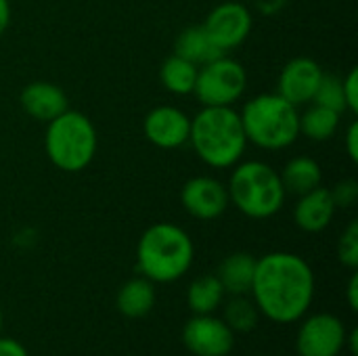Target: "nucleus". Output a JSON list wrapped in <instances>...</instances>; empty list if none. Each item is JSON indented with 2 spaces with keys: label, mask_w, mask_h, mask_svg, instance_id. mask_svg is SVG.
Listing matches in <instances>:
<instances>
[{
  "label": "nucleus",
  "mask_w": 358,
  "mask_h": 356,
  "mask_svg": "<svg viewBox=\"0 0 358 356\" xmlns=\"http://www.w3.org/2000/svg\"><path fill=\"white\" fill-rule=\"evenodd\" d=\"M317 281L310 264L289 252H271L256 260L250 294L260 315L279 325L296 323L313 306Z\"/></svg>",
  "instance_id": "nucleus-1"
},
{
  "label": "nucleus",
  "mask_w": 358,
  "mask_h": 356,
  "mask_svg": "<svg viewBox=\"0 0 358 356\" xmlns=\"http://www.w3.org/2000/svg\"><path fill=\"white\" fill-rule=\"evenodd\" d=\"M189 143L203 164L233 168L241 162L248 147L239 111L233 107H203L191 120Z\"/></svg>",
  "instance_id": "nucleus-2"
},
{
  "label": "nucleus",
  "mask_w": 358,
  "mask_h": 356,
  "mask_svg": "<svg viewBox=\"0 0 358 356\" xmlns=\"http://www.w3.org/2000/svg\"><path fill=\"white\" fill-rule=\"evenodd\" d=\"M195 245L185 229L172 222L149 227L136 245V264L153 283H172L185 277L193 264Z\"/></svg>",
  "instance_id": "nucleus-3"
},
{
  "label": "nucleus",
  "mask_w": 358,
  "mask_h": 356,
  "mask_svg": "<svg viewBox=\"0 0 358 356\" xmlns=\"http://www.w3.org/2000/svg\"><path fill=\"white\" fill-rule=\"evenodd\" d=\"M248 143L260 149H285L300 136L298 107L277 92H264L250 99L241 113Z\"/></svg>",
  "instance_id": "nucleus-4"
},
{
  "label": "nucleus",
  "mask_w": 358,
  "mask_h": 356,
  "mask_svg": "<svg viewBox=\"0 0 358 356\" xmlns=\"http://www.w3.org/2000/svg\"><path fill=\"white\" fill-rule=\"evenodd\" d=\"M229 201L248 218L264 220L275 216L285 204V187L279 172L266 162H241L227 185Z\"/></svg>",
  "instance_id": "nucleus-5"
},
{
  "label": "nucleus",
  "mask_w": 358,
  "mask_h": 356,
  "mask_svg": "<svg viewBox=\"0 0 358 356\" xmlns=\"http://www.w3.org/2000/svg\"><path fill=\"white\" fill-rule=\"evenodd\" d=\"M96 128L82 111L65 109L46 126V155L63 172H80L90 166L96 153Z\"/></svg>",
  "instance_id": "nucleus-6"
},
{
  "label": "nucleus",
  "mask_w": 358,
  "mask_h": 356,
  "mask_svg": "<svg viewBox=\"0 0 358 356\" xmlns=\"http://www.w3.org/2000/svg\"><path fill=\"white\" fill-rule=\"evenodd\" d=\"M248 86L243 65L227 55L197 67L193 94L203 107H233Z\"/></svg>",
  "instance_id": "nucleus-7"
},
{
  "label": "nucleus",
  "mask_w": 358,
  "mask_h": 356,
  "mask_svg": "<svg viewBox=\"0 0 358 356\" xmlns=\"http://www.w3.org/2000/svg\"><path fill=\"white\" fill-rule=\"evenodd\" d=\"M346 346V325L331 313H317L304 319L296 336L300 356H338Z\"/></svg>",
  "instance_id": "nucleus-8"
},
{
  "label": "nucleus",
  "mask_w": 358,
  "mask_h": 356,
  "mask_svg": "<svg viewBox=\"0 0 358 356\" xmlns=\"http://www.w3.org/2000/svg\"><path fill=\"white\" fill-rule=\"evenodd\" d=\"M182 344L195 356H229L235 334L214 315H193L182 327Z\"/></svg>",
  "instance_id": "nucleus-9"
},
{
  "label": "nucleus",
  "mask_w": 358,
  "mask_h": 356,
  "mask_svg": "<svg viewBox=\"0 0 358 356\" xmlns=\"http://www.w3.org/2000/svg\"><path fill=\"white\" fill-rule=\"evenodd\" d=\"M252 23L254 19L245 4L222 2L208 15V19L203 21V27L214 40V44L222 52H227L248 40L252 31Z\"/></svg>",
  "instance_id": "nucleus-10"
},
{
  "label": "nucleus",
  "mask_w": 358,
  "mask_h": 356,
  "mask_svg": "<svg viewBox=\"0 0 358 356\" xmlns=\"http://www.w3.org/2000/svg\"><path fill=\"white\" fill-rule=\"evenodd\" d=\"M182 208L197 220H216L229 208V191L214 176H195L180 191Z\"/></svg>",
  "instance_id": "nucleus-11"
},
{
  "label": "nucleus",
  "mask_w": 358,
  "mask_h": 356,
  "mask_svg": "<svg viewBox=\"0 0 358 356\" xmlns=\"http://www.w3.org/2000/svg\"><path fill=\"white\" fill-rule=\"evenodd\" d=\"M145 136L159 149H178L189 143L191 118L172 105L153 107L143 122Z\"/></svg>",
  "instance_id": "nucleus-12"
},
{
  "label": "nucleus",
  "mask_w": 358,
  "mask_h": 356,
  "mask_svg": "<svg viewBox=\"0 0 358 356\" xmlns=\"http://www.w3.org/2000/svg\"><path fill=\"white\" fill-rule=\"evenodd\" d=\"M323 69L315 59L308 57H296L292 61L285 63V67L281 69L279 76V92L285 101H289L292 105H304L310 103L317 86L323 78Z\"/></svg>",
  "instance_id": "nucleus-13"
},
{
  "label": "nucleus",
  "mask_w": 358,
  "mask_h": 356,
  "mask_svg": "<svg viewBox=\"0 0 358 356\" xmlns=\"http://www.w3.org/2000/svg\"><path fill=\"white\" fill-rule=\"evenodd\" d=\"M336 210L338 206L331 197V189L317 187L300 195L294 208V220L304 233H321L331 225Z\"/></svg>",
  "instance_id": "nucleus-14"
},
{
  "label": "nucleus",
  "mask_w": 358,
  "mask_h": 356,
  "mask_svg": "<svg viewBox=\"0 0 358 356\" xmlns=\"http://www.w3.org/2000/svg\"><path fill=\"white\" fill-rule=\"evenodd\" d=\"M23 111L38 122H50L67 109V94L52 82H31L23 88L21 97Z\"/></svg>",
  "instance_id": "nucleus-15"
},
{
  "label": "nucleus",
  "mask_w": 358,
  "mask_h": 356,
  "mask_svg": "<svg viewBox=\"0 0 358 356\" xmlns=\"http://www.w3.org/2000/svg\"><path fill=\"white\" fill-rule=\"evenodd\" d=\"M254 271H256V258L248 252H235L218 264L216 277L224 294L245 296L252 290Z\"/></svg>",
  "instance_id": "nucleus-16"
},
{
  "label": "nucleus",
  "mask_w": 358,
  "mask_h": 356,
  "mask_svg": "<svg viewBox=\"0 0 358 356\" xmlns=\"http://www.w3.org/2000/svg\"><path fill=\"white\" fill-rule=\"evenodd\" d=\"M155 300H157L155 283L141 275V277L126 281L120 287V292L115 296V306L128 319H143L153 311Z\"/></svg>",
  "instance_id": "nucleus-17"
},
{
  "label": "nucleus",
  "mask_w": 358,
  "mask_h": 356,
  "mask_svg": "<svg viewBox=\"0 0 358 356\" xmlns=\"http://www.w3.org/2000/svg\"><path fill=\"white\" fill-rule=\"evenodd\" d=\"M174 55L191 61L193 65L201 67L214 59H218L220 55H224L216 44L214 40L210 38V34L206 31L203 23L201 25H191V27H185L176 42H174Z\"/></svg>",
  "instance_id": "nucleus-18"
},
{
  "label": "nucleus",
  "mask_w": 358,
  "mask_h": 356,
  "mask_svg": "<svg viewBox=\"0 0 358 356\" xmlns=\"http://www.w3.org/2000/svg\"><path fill=\"white\" fill-rule=\"evenodd\" d=\"M279 176L285 187V193H294V195H304L321 187V180H323L321 166L313 157H306V155L292 157Z\"/></svg>",
  "instance_id": "nucleus-19"
},
{
  "label": "nucleus",
  "mask_w": 358,
  "mask_h": 356,
  "mask_svg": "<svg viewBox=\"0 0 358 356\" xmlns=\"http://www.w3.org/2000/svg\"><path fill=\"white\" fill-rule=\"evenodd\" d=\"M224 290L216 275H201L187 290V304L193 315H212L220 308Z\"/></svg>",
  "instance_id": "nucleus-20"
},
{
  "label": "nucleus",
  "mask_w": 358,
  "mask_h": 356,
  "mask_svg": "<svg viewBox=\"0 0 358 356\" xmlns=\"http://www.w3.org/2000/svg\"><path fill=\"white\" fill-rule=\"evenodd\" d=\"M340 115L338 111L313 103L302 115H300V134H304L310 141H329L338 128H340Z\"/></svg>",
  "instance_id": "nucleus-21"
},
{
  "label": "nucleus",
  "mask_w": 358,
  "mask_h": 356,
  "mask_svg": "<svg viewBox=\"0 0 358 356\" xmlns=\"http://www.w3.org/2000/svg\"><path fill=\"white\" fill-rule=\"evenodd\" d=\"M159 80L166 86L168 92L172 94H191L195 88V80H197V65H193L191 61L178 57V55H170L159 69Z\"/></svg>",
  "instance_id": "nucleus-22"
},
{
  "label": "nucleus",
  "mask_w": 358,
  "mask_h": 356,
  "mask_svg": "<svg viewBox=\"0 0 358 356\" xmlns=\"http://www.w3.org/2000/svg\"><path fill=\"white\" fill-rule=\"evenodd\" d=\"M260 319V313L254 304V300H248L245 296H233L224 308V323L233 329V334H250L256 329Z\"/></svg>",
  "instance_id": "nucleus-23"
},
{
  "label": "nucleus",
  "mask_w": 358,
  "mask_h": 356,
  "mask_svg": "<svg viewBox=\"0 0 358 356\" xmlns=\"http://www.w3.org/2000/svg\"><path fill=\"white\" fill-rule=\"evenodd\" d=\"M313 103L329 107L338 113L346 111V101H344V92H342V78L331 76V73H323L317 92L313 97Z\"/></svg>",
  "instance_id": "nucleus-24"
},
{
  "label": "nucleus",
  "mask_w": 358,
  "mask_h": 356,
  "mask_svg": "<svg viewBox=\"0 0 358 356\" xmlns=\"http://www.w3.org/2000/svg\"><path fill=\"white\" fill-rule=\"evenodd\" d=\"M338 258L344 266L350 271H357L358 266V222L352 220L348 229L342 233L338 243Z\"/></svg>",
  "instance_id": "nucleus-25"
},
{
  "label": "nucleus",
  "mask_w": 358,
  "mask_h": 356,
  "mask_svg": "<svg viewBox=\"0 0 358 356\" xmlns=\"http://www.w3.org/2000/svg\"><path fill=\"white\" fill-rule=\"evenodd\" d=\"M331 197L336 201L338 208H348L357 201L358 197V183L357 180H342L336 185V189H331Z\"/></svg>",
  "instance_id": "nucleus-26"
},
{
  "label": "nucleus",
  "mask_w": 358,
  "mask_h": 356,
  "mask_svg": "<svg viewBox=\"0 0 358 356\" xmlns=\"http://www.w3.org/2000/svg\"><path fill=\"white\" fill-rule=\"evenodd\" d=\"M342 92H344V101H346V111H358V69L352 67L346 78H342Z\"/></svg>",
  "instance_id": "nucleus-27"
},
{
  "label": "nucleus",
  "mask_w": 358,
  "mask_h": 356,
  "mask_svg": "<svg viewBox=\"0 0 358 356\" xmlns=\"http://www.w3.org/2000/svg\"><path fill=\"white\" fill-rule=\"evenodd\" d=\"M0 356H29L25 346L13 338H0Z\"/></svg>",
  "instance_id": "nucleus-28"
},
{
  "label": "nucleus",
  "mask_w": 358,
  "mask_h": 356,
  "mask_svg": "<svg viewBox=\"0 0 358 356\" xmlns=\"http://www.w3.org/2000/svg\"><path fill=\"white\" fill-rule=\"evenodd\" d=\"M346 151L352 162H358V124L352 122L346 130Z\"/></svg>",
  "instance_id": "nucleus-29"
},
{
  "label": "nucleus",
  "mask_w": 358,
  "mask_h": 356,
  "mask_svg": "<svg viewBox=\"0 0 358 356\" xmlns=\"http://www.w3.org/2000/svg\"><path fill=\"white\" fill-rule=\"evenodd\" d=\"M348 296V306H350V311L352 313H357L358 311V275L357 271H352V275H350V281H348V292H346Z\"/></svg>",
  "instance_id": "nucleus-30"
},
{
  "label": "nucleus",
  "mask_w": 358,
  "mask_h": 356,
  "mask_svg": "<svg viewBox=\"0 0 358 356\" xmlns=\"http://www.w3.org/2000/svg\"><path fill=\"white\" fill-rule=\"evenodd\" d=\"M8 23H10V2L0 0V36L6 31Z\"/></svg>",
  "instance_id": "nucleus-31"
},
{
  "label": "nucleus",
  "mask_w": 358,
  "mask_h": 356,
  "mask_svg": "<svg viewBox=\"0 0 358 356\" xmlns=\"http://www.w3.org/2000/svg\"><path fill=\"white\" fill-rule=\"evenodd\" d=\"M258 4H260V10L268 15V13H277L285 4V0H258Z\"/></svg>",
  "instance_id": "nucleus-32"
},
{
  "label": "nucleus",
  "mask_w": 358,
  "mask_h": 356,
  "mask_svg": "<svg viewBox=\"0 0 358 356\" xmlns=\"http://www.w3.org/2000/svg\"><path fill=\"white\" fill-rule=\"evenodd\" d=\"M0 329H2V311H0Z\"/></svg>",
  "instance_id": "nucleus-33"
}]
</instances>
